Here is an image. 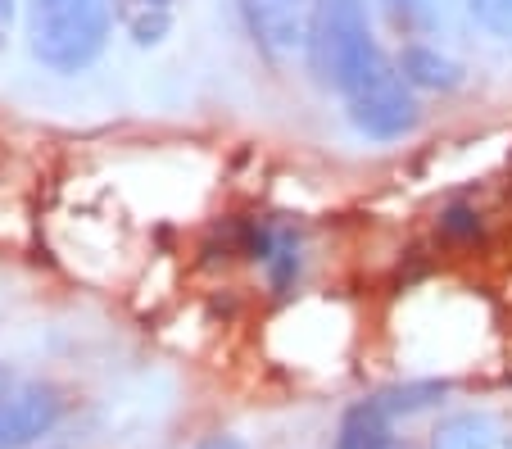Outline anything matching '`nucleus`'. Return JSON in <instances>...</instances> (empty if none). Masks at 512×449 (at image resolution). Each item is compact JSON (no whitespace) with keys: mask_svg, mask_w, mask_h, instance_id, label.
I'll use <instances>...</instances> for the list:
<instances>
[{"mask_svg":"<svg viewBox=\"0 0 512 449\" xmlns=\"http://www.w3.org/2000/svg\"><path fill=\"white\" fill-rule=\"evenodd\" d=\"M118 0H28V50L50 73L91 69L109 46Z\"/></svg>","mask_w":512,"mask_h":449,"instance_id":"1","label":"nucleus"},{"mask_svg":"<svg viewBox=\"0 0 512 449\" xmlns=\"http://www.w3.org/2000/svg\"><path fill=\"white\" fill-rule=\"evenodd\" d=\"M340 100H345V114L358 137L381 141V146L404 141L417 127V118H422L417 91L404 82L395 55H386V50H377V55L340 87Z\"/></svg>","mask_w":512,"mask_h":449,"instance_id":"2","label":"nucleus"},{"mask_svg":"<svg viewBox=\"0 0 512 449\" xmlns=\"http://www.w3.org/2000/svg\"><path fill=\"white\" fill-rule=\"evenodd\" d=\"M304 50H309V64L322 87L340 91L381 50V41L372 37L368 0H313Z\"/></svg>","mask_w":512,"mask_h":449,"instance_id":"3","label":"nucleus"},{"mask_svg":"<svg viewBox=\"0 0 512 449\" xmlns=\"http://www.w3.org/2000/svg\"><path fill=\"white\" fill-rule=\"evenodd\" d=\"M68 418V391L46 377H14L0 391V449H41Z\"/></svg>","mask_w":512,"mask_h":449,"instance_id":"4","label":"nucleus"},{"mask_svg":"<svg viewBox=\"0 0 512 449\" xmlns=\"http://www.w3.org/2000/svg\"><path fill=\"white\" fill-rule=\"evenodd\" d=\"M250 32L272 59H290L309 46L313 0H241Z\"/></svg>","mask_w":512,"mask_h":449,"instance_id":"5","label":"nucleus"},{"mask_svg":"<svg viewBox=\"0 0 512 449\" xmlns=\"http://www.w3.org/2000/svg\"><path fill=\"white\" fill-rule=\"evenodd\" d=\"M395 418L381 409L372 395L345 404L336 422V436H331V449H390L395 445Z\"/></svg>","mask_w":512,"mask_h":449,"instance_id":"6","label":"nucleus"},{"mask_svg":"<svg viewBox=\"0 0 512 449\" xmlns=\"http://www.w3.org/2000/svg\"><path fill=\"white\" fill-rule=\"evenodd\" d=\"M395 64L413 91H458L463 87V64L449 59L440 46H426V41H408L395 55Z\"/></svg>","mask_w":512,"mask_h":449,"instance_id":"7","label":"nucleus"},{"mask_svg":"<svg viewBox=\"0 0 512 449\" xmlns=\"http://www.w3.org/2000/svg\"><path fill=\"white\" fill-rule=\"evenodd\" d=\"M449 395H454V381L449 377H404V381H390V386L372 391V400L395 422H408V418H422V413H435Z\"/></svg>","mask_w":512,"mask_h":449,"instance_id":"8","label":"nucleus"},{"mask_svg":"<svg viewBox=\"0 0 512 449\" xmlns=\"http://www.w3.org/2000/svg\"><path fill=\"white\" fill-rule=\"evenodd\" d=\"M426 449H499V422L485 409H463L435 422Z\"/></svg>","mask_w":512,"mask_h":449,"instance_id":"9","label":"nucleus"},{"mask_svg":"<svg viewBox=\"0 0 512 449\" xmlns=\"http://www.w3.org/2000/svg\"><path fill=\"white\" fill-rule=\"evenodd\" d=\"M118 19L136 46H159L173 32V0H118Z\"/></svg>","mask_w":512,"mask_h":449,"instance_id":"10","label":"nucleus"},{"mask_svg":"<svg viewBox=\"0 0 512 449\" xmlns=\"http://www.w3.org/2000/svg\"><path fill=\"white\" fill-rule=\"evenodd\" d=\"M467 10L476 14V23H481L490 37L512 46V0H467Z\"/></svg>","mask_w":512,"mask_h":449,"instance_id":"11","label":"nucleus"},{"mask_svg":"<svg viewBox=\"0 0 512 449\" xmlns=\"http://www.w3.org/2000/svg\"><path fill=\"white\" fill-rule=\"evenodd\" d=\"M191 449H250V440H241L236 431H209V436H200Z\"/></svg>","mask_w":512,"mask_h":449,"instance_id":"12","label":"nucleus"},{"mask_svg":"<svg viewBox=\"0 0 512 449\" xmlns=\"http://www.w3.org/2000/svg\"><path fill=\"white\" fill-rule=\"evenodd\" d=\"M445 227H449V232H476V227H481V223H476V214H472V209L454 205V209H445Z\"/></svg>","mask_w":512,"mask_h":449,"instance_id":"13","label":"nucleus"},{"mask_svg":"<svg viewBox=\"0 0 512 449\" xmlns=\"http://www.w3.org/2000/svg\"><path fill=\"white\" fill-rule=\"evenodd\" d=\"M14 381V372H10V363H0V391H5V386H10Z\"/></svg>","mask_w":512,"mask_h":449,"instance_id":"14","label":"nucleus"},{"mask_svg":"<svg viewBox=\"0 0 512 449\" xmlns=\"http://www.w3.org/2000/svg\"><path fill=\"white\" fill-rule=\"evenodd\" d=\"M41 449H68V445H41Z\"/></svg>","mask_w":512,"mask_h":449,"instance_id":"15","label":"nucleus"},{"mask_svg":"<svg viewBox=\"0 0 512 449\" xmlns=\"http://www.w3.org/2000/svg\"><path fill=\"white\" fill-rule=\"evenodd\" d=\"M390 449H408V445H399V440H395V445H390Z\"/></svg>","mask_w":512,"mask_h":449,"instance_id":"16","label":"nucleus"}]
</instances>
